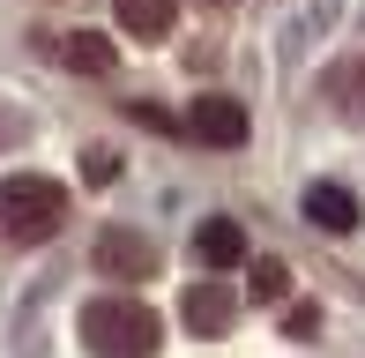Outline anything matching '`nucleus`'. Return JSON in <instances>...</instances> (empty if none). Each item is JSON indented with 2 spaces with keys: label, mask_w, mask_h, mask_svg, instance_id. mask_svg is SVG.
Masks as SVG:
<instances>
[{
  "label": "nucleus",
  "mask_w": 365,
  "mask_h": 358,
  "mask_svg": "<svg viewBox=\"0 0 365 358\" xmlns=\"http://www.w3.org/2000/svg\"><path fill=\"white\" fill-rule=\"evenodd\" d=\"M82 344H90V358H157L164 329L142 299H90L82 306Z\"/></svg>",
  "instance_id": "f257e3e1"
},
{
  "label": "nucleus",
  "mask_w": 365,
  "mask_h": 358,
  "mask_svg": "<svg viewBox=\"0 0 365 358\" xmlns=\"http://www.w3.org/2000/svg\"><path fill=\"white\" fill-rule=\"evenodd\" d=\"M68 224V187L45 172H15L0 179V232L8 239H53Z\"/></svg>",
  "instance_id": "f03ea898"
},
{
  "label": "nucleus",
  "mask_w": 365,
  "mask_h": 358,
  "mask_svg": "<svg viewBox=\"0 0 365 358\" xmlns=\"http://www.w3.org/2000/svg\"><path fill=\"white\" fill-rule=\"evenodd\" d=\"M187 135L209 142V150H239V142H246V105H239V97H217V90L194 97V105H187Z\"/></svg>",
  "instance_id": "7ed1b4c3"
},
{
  "label": "nucleus",
  "mask_w": 365,
  "mask_h": 358,
  "mask_svg": "<svg viewBox=\"0 0 365 358\" xmlns=\"http://www.w3.org/2000/svg\"><path fill=\"white\" fill-rule=\"evenodd\" d=\"M97 276H120V284H135V276H157V239L127 232V224L97 232Z\"/></svg>",
  "instance_id": "20e7f679"
},
{
  "label": "nucleus",
  "mask_w": 365,
  "mask_h": 358,
  "mask_svg": "<svg viewBox=\"0 0 365 358\" xmlns=\"http://www.w3.org/2000/svg\"><path fill=\"white\" fill-rule=\"evenodd\" d=\"M328 105L343 112V120H365V45H351V53L336 60V68H328Z\"/></svg>",
  "instance_id": "39448f33"
},
{
  "label": "nucleus",
  "mask_w": 365,
  "mask_h": 358,
  "mask_svg": "<svg viewBox=\"0 0 365 358\" xmlns=\"http://www.w3.org/2000/svg\"><path fill=\"white\" fill-rule=\"evenodd\" d=\"M194 254H202L209 269H239L246 262V232L231 217H202V224H194Z\"/></svg>",
  "instance_id": "423d86ee"
},
{
  "label": "nucleus",
  "mask_w": 365,
  "mask_h": 358,
  "mask_svg": "<svg viewBox=\"0 0 365 358\" xmlns=\"http://www.w3.org/2000/svg\"><path fill=\"white\" fill-rule=\"evenodd\" d=\"M231 321H239V299H231L224 284H194L187 291V329L194 336H224Z\"/></svg>",
  "instance_id": "0eeeda50"
},
{
  "label": "nucleus",
  "mask_w": 365,
  "mask_h": 358,
  "mask_svg": "<svg viewBox=\"0 0 365 358\" xmlns=\"http://www.w3.org/2000/svg\"><path fill=\"white\" fill-rule=\"evenodd\" d=\"M120 8V23H127V38H142V45H157L164 30L179 23V0H112Z\"/></svg>",
  "instance_id": "6e6552de"
},
{
  "label": "nucleus",
  "mask_w": 365,
  "mask_h": 358,
  "mask_svg": "<svg viewBox=\"0 0 365 358\" xmlns=\"http://www.w3.org/2000/svg\"><path fill=\"white\" fill-rule=\"evenodd\" d=\"M306 217L321 224V232H351V224H358V194L351 187H313L306 194Z\"/></svg>",
  "instance_id": "1a4fd4ad"
},
{
  "label": "nucleus",
  "mask_w": 365,
  "mask_h": 358,
  "mask_svg": "<svg viewBox=\"0 0 365 358\" xmlns=\"http://www.w3.org/2000/svg\"><path fill=\"white\" fill-rule=\"evenodd\" d=\"M60 53H68V68H75V75H112V68H120L112 38H97V30H75V38H60Z\"/></svg>",
  "instance_id": "9d476101"
},
{
  "label": "nucleus",
  "mask_w": 365,
  "mask_h": 358,
  "mask_svg": "<svg viewBox=\"0 0 365 358\" xmlns=\"http://www.w3.org/2000/svg\"><path fill=\"white\" fill-rule=\"evenodd\" d=\"M246 284H254V299H269V306H276V299L291 291V269H284V262H254V276H246Z\"/></svg>",
  "instance_id": "9b49d317"
},
{
  "label": "nucleus",
  "mask_w": 365,
  "mask_h": 358,
  "mask_svg": "<svg viewBox=\"0 0 365 358\" xmlns=\"http://www.w3.org/2000/svg\"><path fill=\"white\" fill-rule=\"evenodd\" d=\"M127 120L157 127V135H187V120H172V112H164V105H127Z\"/></svg>",
  "instance_id": "f8f14e48"
},
{
  "label": "nucleus",
  "mask_w": 365,
  "mask_h": 358,
  "mask_svg": "<svg viewBox=\"0 0 365 358\" xmlns=\"http://www.w3.org/2000/svg\"><path fill=\"white\" fill-rule=\"evenodd\" d=\"M112 172H120V150H82V179H90V187H105Z\"/></svg>",
  "instance_id": "ddd939ff"
}]
</instances>
